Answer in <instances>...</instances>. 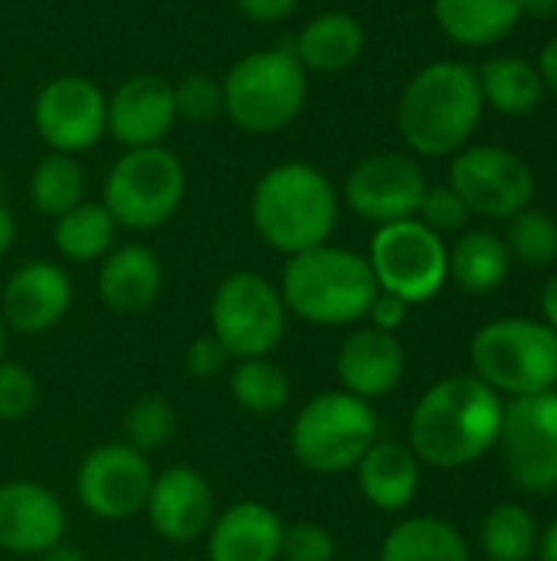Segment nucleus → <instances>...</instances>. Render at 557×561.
I'll list each match as a JSON object with an SVG mask.
<instances>
[{
	"mask_svg": "<svg viewBox=\"0 0 557 561\" xmlns=\"http://www.w3.org/2000/svg\"><path fill=\"white\" fill-rule=\"evenodd\" d=\"M506 401L476 375L437 381L410 414V450L437 470H460L483 460L502 431Z\"/></svg>",
	"mask_w": 557,
	"mask_h": 561,
	"instance_id": "nucleus-1",
	"label": "nucleus"
},
{
	"mask_svg": "<svg viewBox=\"0 0 557 561\" xmlns=\"http://www.w3.org/2000/svg\"><path fill=\"white\" fill-rule=\"evenodd\" d=\"M479 76L466 62L440 59L423 66L397 102V128L417 154H453L460 151L483 118Z\"/></svg>",
	"mask_w": 557,
	"mask_h": 561,
	"instance_id": "nucleus-2",
	"label": "nucleus"
},
{
	"mask_svg": "<svg viewBox=\"0 0 557 561\" xmlns=\"http://www.w3.org/2000/svg\"><path fill=\"white\" fill-rule=\"evenodd\" d=\"M256 233L279 253L295 256L328 243L338 224L335 184L305 161H286L269 168L250 204Z\"/></svg>",
	"mask_w": 557,
	"mask_h": 561,
	"instance_id": "nucleus-3",
	"label": "nucleus"
},
{
	"mask_svg": "<svg viewBox=\"0 0 557 561\" xmlns=\"http://www.w3.org/2000/svg\"><path fill=\"white\" fill-rule=\"evenodd\" d=\"M282 302L305 322L315 325H348L368 316L374 296L381 293L368 256L345 247H312L289 256L279 283Z\"/></svg>",
	"mask_w": 557,
	"mask_h": 561,
	"instance_id": "nucleus-4",
	"label": "nucleus"
},
{
	"mask_svg": "<svg viewBox=\"0 0 557 561\" xmlns=\"http://www.w3.org/2000/svg\"><path fill=\"white\" fill-rule=\"evenodd\" d=\"M223 115L250 135H272L292 125L309 95V76L292 49H253L223 76Z\"/></svg>",
	"mask_w": 557,
	"mask_h": 561,
	"instance_id": "nucleus-5",
	"label": "nucleus"
},
{
	"mask_svg": "<svg viewBox=\"0 0 557 561\" xmlns=\"http://www.w3.org/2000/svg\"><path fill=\"white\" fill-rule=\"evenodd\" d=\"M473 375L496 394L525 398L557 388V332L538 319H496L473 335Z\"/></svg>",
	"mask_w": 557,
	"mask_h": 561,
	"instance_id": "nucleus-6",
	"label": "nucleus"
},
{
	"mask_svg": "<svg viewBox=\"0 0 557 561\" xmlns=\"http://www.w3.org/2000/svg\"><path fill=\"white\" fill-rule=\"evenodd\" d=\"M187 191V171L174 151L164 145L125 151L102 187V207L112 214L115 227L154 230L167 224Z\"/></svg>",
	"mask_w": 557,
	"mask_h": 561,
	"instance_id": "nucleus-7",
	"label": "nucleus"
},
{
	"mask_svg": "<svg viewBox=\"0 0 557 561\" xmlns=\"http://www.w3.org/2000/svg\"><path fill=\"white\" fill-rule=\"evenodd\" d=\"M378 440V414L371 401L348 391L312 398L292 424V454L312 473H345Z\"/></svg>",
	"mask_w": 557,
	"mask_h": 561,
	"instance_id": "nucleus-8",
	"label": "nucleus"
},
{
	"mask_svg": "<svg viewBox=\"0 0 557 561\" xmlns=\"http://www.w3.org/2000/svg\"><path fill=\"white\" fill-rule=\"evenodd\" d=\"M378 286L407 306L430 302L450 279V250L417 217L378 227L368 253Z\"/></svg>",
	"mask_w": 557,
	"mask_h": 561,
	"instance_id": "nucleus-9",
	"label": "nucleus"
},
{
	"mask_svg": "<svg viewBox=\"0 0 557 561\" xmlns=\"http://www.w3.org/2000/svg\"><path fill=\"white\" fill-rule=\"evenodd\" d=\"M286 302L279 286L266 276L240 270L230 273L210 302L213 339L227 348L230 358H263L269 355L286 332Z\"/></svg>",
	"mask_w": 557,
	"mask_h": 561,
	"instance_id": "nucleus-10",
	"label": "nucleus"
},
{
	"mask_svg": "<svg viewBox=\"0 0 557 561\" xmlns=\"http://www.w3.org/2000/svg\"><path fill=\"white\" fill-rule=\"evenodd\" d=\"M499 447L509 477L525 493L557 490V388L512 398L502 411Z\"/></svg>",
	"mask_w": 557,
	"mask_h": 561,
	"instance_id": "nucleus-11",
	"label": "nucleus"
},
{
	"mask_svg": "<svg viewBox=\"0 0 557 561\" xmlns=\"http://www.w3.org/2000/svg\"><path fill=\"white\" fill-rule=\"evenodd\" d=\"M450 187L463 197L469 214L512 220L535 197L532 168L509 148L476 145L463 148L450 164Z\"/></svg>",
	"mask_w": 557,
	"mask_h": 561,
	"instance_id": "nucleus-12",
	"label": "nucleus"
},
{
	"mask_svg": "<svg viewBox=\"0 0 557 561\" xmlns=\"http://www.w3.org/2000/svg\"><path fill=\"white\" fill-rule=\"evenodd\" d=\"M105 122L108 99L85 76H56L33 102V125L49 151H89L105 135Z\"/></svg>",
	"mask_w": 557,
	"mask_h": 561,
	"instance_id": "nucleus-13",
	"label": "nucleus"
},
{
	"mask_svg": "<svg viewBox=\"0 0 557 561\" xmlns=\"http://www.w3.org/2000/svg\"><path fill=\"white\" fill-rule=\"evenodd\" d=\"M151 483L154 473L144 454L128 444H102L82 460L76 493L92 516L118 523L144 510Z\"/></svg>",
	"mask_w": 557,
	"mask_h": 561,
	"instance_id": "nucleus-14",
	"label": "nucleus"
},
{
	"mask_svg": "<svg viewBox=\"0 0 557 561\" xmlns=\"http://www.w3.org/2000/svg\"><path fill=\"white\" fill-rule=\"evenodd\" d=\"M423 194V171L404 154H371L358 161L345 181L348 207L378 227L417 217Z\"/></svg>",
	"mask_w": 557,
	"mask_h": 561,
	"instance_id": "nucleus-15",
	"label": "nucleus"
},
{
	"mask_svg": "<svg viewBox=\"0 0 557 561\" xmlns=\"http://www.w3.org/2000/svg\"><path fill=\"white\" fill-rule=\"evenodd\" d=\"M177 122L174 85L154 72H141L125 79L108 99V122L105 131L131 148H154L161 145Z\"/></svg>",
	"mask_w": 557,
	"mask_h": 561,
	"instance_id": "nucleus-16",
	"label": "nucleus"
},
{
	"mask_svg": "<svg viewBox=\"0 0 557 561\" xmlns=\"http://www.w3.org/2000/svg\"><path fill=\"white\" fill-rule=\"evenodd\" d=\"M62 503L39 483L10 480L0 486V546L16 556H43L62 542Z\"/></svg>",
	"mask_w": 557,
	"mask_h": 561,
	"instance_id": "nucleus-17",
	"label": "nucleus"
},
{
	"mask_svg": "<svg viewBox=\"0 0 557 561\" xmlns=\"http://www.w3.org/2000/svg\"><path fill=\"white\" fill-rule=\"evenodd\" d=\"M72 302V283L62 266L49 260H33L20 266L0 296V316L23 335L49 332Z\"/></svg>",
	"mask_w": 557,
	"mask_h": 561,
	"instance_id": "nucleus-18",
	"label": "nucleus"
},
{
	"mask_svg": "<svg viewBox=\"0 0 557 561\" xmlns=\"http://www.w3.org/2000/svg\"><path fill=\"white\" fill-rule=\"evenodd\" d=\"M144 513L154 533L167 542H194L213 523V490L190 467H171L154 477Z\"/></svg>",
	"mask_w": 557,
	"mask_h": 561,
	"instance_id": "nucleus-19",
	"label": "nucleus"
},
{
	"mask_svg": "<svg viewBox=\"0 0 557 561\" xmlns=\"http://www.w3.org/2000/svg\"><path fill=\"white\" fill-rule=\"evenodd\" d=\"M338 378L348 394L361 401H374L391 394L404 378V345L394 332L358 329L338 348Z\"/></svg>",
	"mask_w": 557,
	"mask_h": 561,
	"instance_id": "nucleus-20",
	"label": "nucleus"
},
{
	"mask_svg": "<svg viewBox=\"0 0 557 561\" xmlns=\"http://www.w3.org/2000/svg\"><path fill=\"white\" fill-rule=\"evenodd\" d=\"M282 519L263 503H236L207 529L210 561H279Z\"/></svg>",
	"mask_w": 557,
	"mask_h": 561,
	"instance_id": "nucleus-21",
	"label": "nucleus"
},
{
	"mask_svg": "<svg viewBox=\"0 0 557 561\" xmlns=\"http://www.w3.org/2000/svg\"><path fill=\"white\" fill-rule=\"evenodd\" d=\"M358 490L381 513H401L417 500L420 460L410 447L394 440H374V447L358 460Z\"/></svg>",
	"mask_w": 557,
	"mask_h": 561,
	"instance_id": "nucleus-22",
	"label": "nucleus"
},
{
	"mask_svg": "<svg viewBox=\"0 0 557 561\" xmlns=\"http://www.w3.org/2000/svg\"><path fill=\"white\" fill-rule=\"evenodd\" d=\"M161 293V260L141 243L108 250L98 270V299L115 312H141Z\"/></svg>",
	"mask_w": 557,
	"mask_h": 561,
	"instance_id": "nucleus-23",
	"label": "nucleus"
},
{
	"mask_svg": "<svg viewBox=\"0 0 557 561\" xmlns=\"http://www.w3.org/2000/svg\"><path fill=\"white\" fill-rule=\"evenodd\" d=\"M361 49H364V26L351 13H341V10L312 16L292 46L305 72H325V76L345 72L348 66H355Z\"/></svg>",
	"mask_w": 557,
	"mask_h": 561,
	"instance_id": "nucleus-24",
	"label": "nucleus"
},
{
	"mask_svg": "<svg viewBox=\"0 0 557 561\" xmlns=\"http://www.w3.org/2000/svg\"><path fill=\"white\" fill-rule=\"evenodd\" d=\"M440 30L460 46H489L522 20L519 0H433Z\"/></svg>",
	"mask_w": 557,
	"mask_h": 561,
	"instance_id": "nucleus-25",
	"label": "nucleus"
},
{
	"mask_svg": "<svg viewBox=\"0 0 557 561\" xmlns=\"http://www.w3.org/2000/svg\"><path fill=\"white\" fill-rule=\"evenodd\" d=\"M381 561H469V546L446 519L414 516L387 533Z\"/></svg>",
	"mask_w": 557,
	"mask_h": 561,
	"instance_id": "nucleus-26",
	"label": "nucleus"
},
{
	"mask_svg": "<svg viewBox=\"0 0 557 561\" xmlns=\"http://www.w3.org/2000/svg\"><path fill=\"white\" fill-rule=\"evenodd\" d=\"M512 253L499 233L469 230L450 250V279L466 293H492L506 283Z\"/></svg>",
	"mask_w": 557,
	"mask_h": 561,
	"instance_id": "nucleus-27",
	"label": "nucleus"
},
{
	"mask_svg": "<svg viewBox=\"0 0 557 561\" xmlns=\"http://www.w3.org/2000/svg\"><path fill=\"white\" fill-rule=\"evenodd\" d=\"M479 89H483V102L492 105L502 115H529L538 108L545 82L538 76V66L515 59V56H496L486 59L479 69Z\"/></svg>",
	"mask_w": 557,
	"mask_h": 561,
	"instance_id": "nucleus-28",
	"label": "nucleus"
},
{
	"mask_svg": "<svg viewBox=\"0 0 557 561\" xmlns=\"http://www.w3.org/2000/svg\"><path fill=\"white\" fill-rule=\"evenodd\" d=\"M538 523L519 503H499L479 526V549L489 561H532L538 552Z\"/></svg>",
	"mask_w": 557,
	"mask_h": 561,
	"instance_id": "nucleus-29",
	"label": "nucleus"
},
{
	"mask_svg": "<svg viewBox=\"0 0 557 561\" xmlns=\"http://www.w3.org/2000/svg\"><path fill=\"white\" fill-rule=\"evenodd\" d=\"M53 240H56V250L66 260L92 263V260H102L108 253V247L115 240V220L102 204L82 201L79 207L56 217Z\"/></svg>",
	"mask_w": 557,
	"mask_h": 561,
	"instance_id": "nucleus-30",
	"label": "nucleus"
},
{
	"mask_svg": "<svg viewBox=\"0 0 557 561\" xmlns=\"http://www.w3.org/2000/svg\"><path fill=\"white\" fill-rule=\"evenodd\" d=\"M85 194V168L76 161V154L49 151L36 161L30 174V197L39 214L62 217L66 210L79 207Z\"/></svg>",
	"mask_w": 557,
	"mask_h": 561,
	"instance_id": "nucleus-31",
	"label": "nucleus"
},
{
	"mask_svg": "<svg viewBox=\"0 0 557 561\" xmlns=\"http://www.w3.org/2000/svg\"><path fill=\"white\" fill-rule=\"evenodd\" d=\"M289 378L286 371L269 362L266 355L263 358H243L233 375H230V394L236 398V404L250 414H279L286 404H289Z\"/></svg>",
	"mask_w": 557,
	"mask_h": 561,
	"instance_id": "nucleus-32",
	"label": "nucleus"
},
{
	"mask_svg": "<svg viewBox=\"0 0 557 561\" xmlns=\"http://www.w3.org/2000/svg\"><path fill=\"white\" fill-rule=\"evenodd\" d=\"M506 247L525 266H552L557 260V220L545 210H519L509 220Z\"/></svg>",
	"mask_w": 557,
	"mask_h": 561,
	"instance_id": "nucleus-33",
	"label": "nucleus"
},
{
	"mask_svg": "<svg viewBox=\"0 0 557 561\" xmlns=\"http://www.w3.org/2000/svg\"><path fill=\"white\" fill-rule=\"evenodd\" d=\"M121 431H125V444H128V447H135L138 454H148V450L164 447V444L174 437V431H177V414H174V408H171L164 398L144 394V398H138V401L128 408Z\"/></svg>",
	"mask_w": 557,
	"mask_h": 561,
	"instance_id": "nucleus-34",
	"label": "nucleus"
},
{
	"mask_svg": "<svg viewBox=\"0 0 557 561\" xmlns=\"http://www.w3.org/2000/svg\"><path fill=\"white\" fill-rule=\"evenodd\" d=\"M174 105H177V118H187L194 125H207L217 115H223V85L204 72L184 76L174 85Z\"/></svg>",
	"mask_w": 557,
	"mask_h": 561,
	"instance_id": "nucleus-35",
	"label": "nucleus"
},
{
	"mask_svg": "<svg viewBox=\"0 0 557 561\" xmlns=\"http://www.w3.org/2000/svg\"><path fill=\"white\" fill-rule=\"evenodd\" d=\"M420 224H427L433 233H456L469 224V207L463 204V197L446 184V187H427L420 210H417Z\"/></svg>",
	"mask_w": 557,
	"mask_h": 561,
	"instance_id": "nucleus-36",
	"label": "nucleus"
},
{
	"mask_svg": "<svg viewBox=\"0 0 557 561\" xmlns=\"http://www.w3.org/2000/svg\"><path fill=\"white\" fill-rule=\"evenodd\" d=\"M338 552L335 536L318 523H295L282 533V552L286 561H332Z\"/></svg>",
	"mask_w": 557,
	"mask_h": 561,
	"instance_id": "nucleus-37",
	"label": "nucleus"
},
{
	"mask_svg": "<svg viewBox=\"0 0 557 561\" xmlns=\"http://www.w3.org/2000/svg\"><path fill=\"white\" fill-rule=\"evenodd\" d=\"M36 408V381L16 362H0V421H20Z\"/></svg>",
	"mask_w": 557,
	"mask_h": 561,
	"instance_id": "nucleus-38",
	"label": "nucleus"
},
{
	"mask_svg": "<svg viewBox=\"0 0 557 561\" xmlns=\"http://www.w3.org/2000/svg\"><path fill=\"white\" fill-rule=\"evenodd\" d=\"M227 348L213 339V335H204V339H197L190 348H187V355H184V365H187V371L194 375V378H213V375H220L223 368H227Z\"/></svg>",
	"mask_w": 557,
	"mask_h": 561,
	"instance_id": "nucleus-39",
	"label": "nucleus"
},
{
	"mask_svg": "<svg viewBox=\"0 0 557 561\" xmlns=\"http://www.w3.org/2000/svg\"><path fill=\"white\" fill-rule=\"evenodd\" d=\"M407 302L404 299H397V296H391V293H378L374 296V302H371V309H368V316L364 319H371V329H381V332H397L401 325H404V319H407Z\"/></svg>",
	"mask_w": 557,
	"mask_h": 561,
	"instance_id": "nucleus-40",
	"label": "nucleus"
},
{
	"mask_svg": "<svg viewBox=\"0 0 557 561\" xmlns=\"http://www.w3.org/2000/svg\"><path fill=\"white\" fill-rule=\"evenodd\" d=\"M302 0H236L240 13L250 16L253 23H279L299 10Z\"/></svg>",
	"mask_w": 557,
	"mask_h": 561,
	"instance_id": "nucleus-41",
	"label": "nucleus"
},
{
	"mask_svg": "<svg viewBox=\"0 0 557 561\" xmlns=\"http://www.w3.org/2000/svg\"><path fill=\"white\" fill-rule=\"evenodd\" d=\"M538 76H542V82L557 92V36L542 49V59H538Z\"/></svg>",
	"mask_w": 557,
	"mask_h": 561,
	"instance_id": "nucleus-42",
	"label": "nucleus"
},
{
	"mask_svg": "<svg viewBox=\"0 0 557 561\" xmlns=\"http://www.w3.org/2000/svg\"><path fill=\"white\" fill-rule=\"evenodd\" d=\"M542 316H545V325L557 332V273L542 286Z\"/></svg>",
	"mask_w": 557,
	"mask_h": 561,
	"instance_id": "nucleus-43",
	"label": "nucleus"
},
{
	"mask_svg": "<svg viewBox=\"0 0 557 561\" xmlns=\"http://www.w3.org/2000/svg\"><path fill=\"white\" fill-rule=\"evenodd\" d=\"M13 237H16V220H13L10 207L0 201V256L13 247Z\"/></svg>",
	"mask_w": 557,
	"mask_h": 561,
	"instance_id": "nucleus-44",
	"label": "nucleus"
},
{
	"mask_svg": "<svg viewBox=\"0 0 557 561\" xmlns=\"http://www.w3.org/2000/svg\"><path fill=\"white\" fill-rule=\"evenodd\" d=\"M538 556H542V561H557V516L548 523V529L538 536Z\"/></svg>",
	"mask_w": 557,
	"mask_h": 561,
	"instance_id": "nucleus-45",
	"label": "nucleus"
},
{
	"mask_svg": "<svg viewBox=\"0 0 557 561\" xmlns=\"http://www.w3.org/2000/svg\"><path fill=\"white\" fill-rule=\"evenodd\" d=\"M522 3V16H555L557 13V0H519Z\"/></svg>",
	"mask_w": 557,
	"mask_h": 561,
	"instance_id": "nucleus-46",
	"label": "nucleus"
},
{
	"mask_svg": "<svg viewBox=\"0 0 557 561\" xmlns=\"http://www.w3.org/2000/svg\"><path fill=\"white\" fill-rule=\"evenodd\" d=\"M43 561H85V556L79 552V549H72V546H53L49 552H43Z\"/></svg>",
	"mask_w": 557,
	"mask_h": 561,
	"instance_id": "nucleus-47",
	"label": "nucleus"
},
{
	"mask_svg": "<svg viewBox=\"0 0 557 561\" xmlns=\"http://www.w3.org/2000/svg\"><path fill=\"white\" fill-rule=\"evenodd\" d=\"M0 352H3V316H0Z\"/></svg>",
	"mask_w": 557,
	"mask_h": 561,
	"instance_id": "nucleus-48",
	"label": "nucleus"
}]
</instances>
